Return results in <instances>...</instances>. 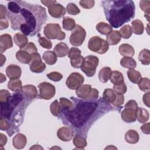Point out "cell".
<instances>
[{"label": "cell", "mask_w": 150, "mask_h": 150, "mask_svg": "<svg viewBox=\"0 0 150 150\" xmlns=\"http://www.w3.org/2000/svg\"><path fill=\"white\" fill-rule=\"evenodd\" d=\"M121 65L127 69H134L137 66L136 61L131 57H124L120 60Z\"/></svg>", "instance_id": "obj_32"}, {"label": "cell", "mask_w": 150, "mask_h": 150, "mask_svg": "<svg viewBox=\"0 0 150 150\" xmlns=\"http://www.w3.org/2000/svg\"><path fill=\"white\" fill-rule=\"evenodd\" d=\"M67 13L70 15H77L80 12V10L79 8L73 3H69L67 4L66 9Z\"/></svg>", "instance_id": "obj_45"}, {"label": "cell", "mask_w": 150, "mask_h": 150, "mask_svg": "<svg viewBox=\"0 0 150 150\" xmlns=\"http://www.w3.org/2000/svg\"><path fill=\"white\" fill-rule=\"evenodd\" d=\"M11 127V124L9 122V121L2 117H1V121H0V129L3 131H8L10 129Z\"/></svg>", "instance_id": "obj_51"}, {"label": "cell", "mask_w": 150, "mask_h": 150, "mask_svg": "<svg viewBox=\"0 0 150 150\" xmlns=\"http://www.w3.org/2000/svg\"><path fill=\"white\" fill-rule=\"evenodd\" d=\"M138 87L139 89L142 91H149L150 87H149V79L146 77L142 78L139 82L138 83Z\"/></svg>", "instance_id": "obj_44"}, {"label": "cell", "mask_w": 150, "mask_h": 150, "mask_svg": "<svg viewBox=\"0 0 150 150\" xmlns=\"http://www.w3.org/2000/svg\"><path fill=\"white\" fill-rule=\"evenodd\" d=\"M93 88L89 84H81L76 91L77 97L83 100H89L90 96L91 94Z\"/></svg>", "instance_id": "obj_15"}, {"label": "cell", "mask_w": 150, "mask_h": 150, "mask_svg": "<svg viewBox=\"0 0 150 150\" xmlns=\"http://www.w3.org/2000/svg\"><path fill=\"white\" fill-rule=\"evenodd\" d=\"M7 142V137L3 133L0 134V146L2 148L4 146Z\"/></svg>", "instance_id": "obj_58"}, {"label": "cell", "mask_w": 150, "mask_h": 150, "mask_svg": "<svg viewBox=\"0 0 150 150\" xmlns=\"http://www.w3.org/2000/svg\"><path fill=\"white\" fill-rule=\"evenodd\" d=\"M120 53L124 57H132L135 53L133 47L127 43H124L119 46L118 49Z\"/></svg>", "instance_id": "obj_22"}, {"label": "cell", "mask_w": 150, "mask_h": 150, "mask_svg": "<svg viewBox=\"0 0 150 150\" xmlns=\"http://www.w3.org/2000/svg\"><path fill=\"white\" fill-rule=\"evenodd\" d=\"M41 3L43 4V5H45V6H47L48 8H49L50 6H51L52 5H53V4H56L57 3L56 1H49V0H47V1H41Z\"/></svg>", "instance_id": "obj_60"}, {"label": "cell", "mask_w": 150, "mask_h": 150, "mask_svg": "<svg viewBox=\"0 0 150 150\" xmlns=\"http://www.w3.org/2000/svg\"><path fill=\"white\" fill-rule=\"evenodd\" d=\"M149 123L148 122L146 124H144L141 127V129L142 131L145 134H150V126H149Z\"/></svg>", "instance_id": "obj_57"}, {"label": "cell", "mask_w": 150, "mask_h": 150, "mask_svg": "<svg viewBox=\"0 0 150 150\" xmlns=\"http://www.w3.org/2000/svg\"><path fill=\"white\" fill-rule=\"evenodd\" d=\"M26 142V136L21 133L16 134L12 139L13 146L16 149H23L25 146Z\"/></svg>", "instance_id": "obj_20"}, {"label": "cell", "mask_w": 150, "mask_h": 150, "mask_svg": "<svg viewBox=\"0 0 150 150\" xmlns=\"http://www.w3.org/2000/svg\"><path fill=\"white\" fill-rule=\"evenodd\" d=\"M13 41L14 43L21 49L25 47L28 45V39L26 36H25L23 33H17L14 36Z\"/></svg>", "instance_id": "obj_24"}, {"label": "cell", "mask_w": 150, "mask_h": 150, "mask_svg": "<svg viewBox=\"0 0 150 150\" xmlns=\"http://www.w3.org/2000/svg\"><path fill=\"white\" fill-rule=\"evenodd\" d=\"M16 57L20 63L23 64L30 63L32 59L31 54L23 50H20L16 52Z\"/></svg>", "instance_id": "obj_25"}, {"label": "cell", "mask_w": 150, "mask_h": 150, "mask_svg": "<svg viewBox=\"0 0 150 150\" xmlns=\"http://www.w3.org/2000/svg\"><path fill=\"white\" fill-rule=\"evenodd\" d=\"M110 80L114 85H117L123 83L124 78L123 74L121 72L114 70L112 71Z\"/></svg>", "instance_id": "obj_34"}, {"label": "cell", "mask_w": 150, "mask_h": 150, "mask_svg": "<svg viewBox=\"0 0 150 150\" xmlns=\"http://www.w3.org/2000/svg\"><path fill=\"white\" fill-rule=\"evenodd\" d=\"M127 76L129 80L135 84H138L142 79L141 73L134 69H129L128 70Z\"/></svg>", "instance_id": "obj_35"}, {"label": "cell", "mask_w": 150, "mask_h": 150, "mask_svg": "<svg viewBox=\"0 0 150 150\" xmlns=\"http://www.w3.org/2000/svg\"><path fill=\"white\" fill-rule=\"evenodd\" d=\"M139 6L142 11L145 12L144 16L149 22L150 15V1L142 0L139 2Z\"/></svg>", "instance_id": "obj_40"}, {"label": "cell", "mask_w": 150, "mask_h": 150, "mask_svg": "<svg viewBox=\"0 0 150 150\" xmlns=\"http://www.w3.org/2000/svg\"><path fill=\"white\" fill-rule=\"evenodd\" d=\"M62 107L60 103L58 102L57 100H54L50 106V110L51 113L54 116H59L62 112Z\"/></svg>", "instance_id": "obj_41"}, {"label": "cell", "mask_w": 150, "mask_h": 150, "mask_svg": "<svg viewBox=\"0 0 150 150\" xmlns=\"http://www.w3.org/2000/svg\"><path fill=\"white\" fill-rule=\"evenodd\" d=\"M88 48L94 52L102 54L108 51L109 45L106 40L98 36H95L90 39L88 42Z\"/></svg>", "instance_id": "obj_7"}, {"label": "cell", "mask_w": 150, "mask_h": 150, "mask_svg": "<svg viewBox=\"0 0 150 150\" xmlns=\"http://www.w3.org/2000/svg\"><path fill=\"white\" fill-rule=\"evenodd\" d=\"M8 87L13 92H21L22 89V81L19 79L11 80L8 84Z\"/></svg>", "instance_id": "obj_30"}, {"label": "cell", "mask_w": 150, "mask_h": 150, "mask_svg": "<svg viewBox=\"0 0 150 150\" xmlns=\"http://www.w3.org/2000/svg\"><path fill=\"white\" fill-rule=\"evenodd\" d=\"M132 31L136 35H142L144 30V26L142 22L139 19L134 20L132 22Z\"/></svg>", "instance_id": "obj_31"}, {"label": "cell", "mask_w": 150, "mask_h": 150, "mask_svg": "<svg viewBox=\"0 0 150 150\" xmlns=\"http://www.w3.org/2000/svg\"><path fill=\"white\" fill-rule=\"evenodd\" d=\"M39 43L40 44V45L41 46H42L43 48L45 49H49L52 47V42L50 40L46 39L45 37H42V36H40L39 38Z\"/></svg>", "instance_id": "obj_47"}, {"label": "cell", "mask_w": 150, "mask_h": 150, "mask_svg": "<svg viewBox=\"0 0 150 150\" xmlns=\"http://www.w3.org/2000/svg\"><path fill=\"white\" fill-rule=\"evenodd\" d=\"M143 102L148 107H149L150 104V93L148 92L143 96Z\"/></svg>", "instance_id": "obj_56"}, {"label": "cell", "mask_w": 150, "mask_h": 150, "mask_svg": "<svg viewBox=\"0 0 150 150\" xmlns=\"http://www.w3.org/2000/svg\"><path fill=\"white\" fill-rule=\"evenodd\" d=\"M96 29L100 33L104 35H107L112 31V27L107 23L101 22L96 25Z\"/></svg>", "instance_id": "obj_29"}, {"label": "cell", "mask_w": 150, "mask_h": 150, "mask_svg": "<svg viewBox=\"0 0 150 150\" xmlns=\"http://www.w3.org/2000/svg\"><path fill=\"white\" fill-rule=\"evenodd\" d=\"M84 77L79 73H71L67 77L66 84L67 87L71 90H76L84 82Z\"/></svg>", "instance_id": "obj_13"}, {"label": "cell", "mask_w": 150, "mask_h": 150, "mask_svg": "<svg viewBox=\"0 0 150 150\" xmlns=\"http://www.w3.org/2000/svg\"><path fill=\"white\" fill-rule=\"evenodd\" d=\"M60 103L62 107V109L69 108L73 105V102L71 101L64 97H62L60 98Z\"/></svg>", "instance_id": "obj_53"}, {"label": "cell", "mask_w": 150, "mask_h": 150, "mask_svg": "<svg viewBox=\"0 0 150 150\" xmlns=\"http://www.w3.org/2000/svg\"><path fill=\"white\" fill-rule=\"evenodd\" d=\"M22 93L25 98L28 100H33L38 96V91L36 87L30 84L24 86L22 87Z\"/></svg>", "instance_id": "obj_17"}, {"label": "cell", "mask_w": 150, "mask_h": 150, "mask_svg": "<svg viewBox=\"0 0 150 150\" xmlns=\"http://www.w3.org/2000/svg\"><path fill=\"white\" fill-rule=\"evenodd\" d=\"M38 88L40 97L45 100H50L55 94V87L48 82L41 83L38 86Z\"/></svg>", "instance_id": "obj_12"}, {"label": "cell", "mask_w": 150, "mask_h": 150, "mask_svg": "<svg viewBox=\"0 0 150 150\" xmlns=\"http://www.w3.org/2000/svg\"><path fill=\"white\" fill-rule=\"evenodd\" d=\"M46 76L51 80L53 81H59L63 78V75L57 71H53L48 73Z\"/></svg>", "instance_id": "obj_48"}, {"label": "cell", "mask_w": 150, "mask_h": 150, "mask_svg": "<svg viewBox=\"0 0 150 150\" xmlns=\"http://www.w3.org/2000/svg\"><path fill=\"white\" fill-rule=\"evenodd\" d=\"M95 1L93 0H82L80 1L79 4L80 5L86 9H90L92 8L94 6Z\"/></svg>", "instance_id": "obj_49"}, {"label": "cell", "mask_w": 150, "mask_h": 150, "mask_svg": "<svg viewBox=\"0 0 150 150\" xmlns=\"http://www.w3.org/2000/svg\"><path fill=\"white\" fill-rule=\"evenodd\" d=\"M72 106L62 109V119L64 124L77 133L86 134L88 128L98 118L112 110V107L104 100L98 101L79 100L71 98Z\"/></svg>", "instance_id": "obj_1"}, {"label": "cell", "mask_w": 150, "mask_h": 150, "mask_svg": "<svg viewBox=\"0 0 150 150\" xmlns=\"http://www.w3.org/2000/svg\"><path fill=\"white\" fill-rule=\"evenodd\" d=\"M127 88L124 82L120 84L114 85L113 86V90L117 94H123L127 91Z\"/></svg>", "instance_id": "obj_46"}, {"label": "cell", "mask_w": 150, "mask_h": 150, "mask_svg": "<svg viewBox=\"0 0 150 150\" xmlns=\"http://www.w3.org/2000/svg\"><path fill=\"white\" fill-rule=\"evenodd\" d=\"M137 119L140 123H145L149 119L148 111L143 108H138L136 114Z\"/></svg>", "instance_id": "obj_33"}, {"label": "cell", "mask_w": 150, "mask_h": 150, "mask_svg": "<svg viewBox=\"0 0 150 150\" xmlns=\"http://www.w3.org/2000/svg\"><path fill=\"white\" fill-rule=\"evenodd\" d=\"M111 69L108 67H105L102 68L98 73V79L101 83H105L108 81L110 79L111 75Z\"/></svg>", "instance_id": "obj_27"}, {"label": "cell", "mask_w": 150, "mask_h": 150, "mask_svg": "<svg viewBox=\"0 0 150 150\" xmlns=\"http://www.w3.org/2000/svg\"><path fill=\"white\" fill-rule=\"evenodd\" d=\"M63 28L66 30H71L76 27V22L73 19L69 16L64 17L62 21Z\"/></svg>", "instance_id": "obj_38"}, {"label": "cell", "mask_w": 150, "mask_h": 150, "mask_svg": "<svg viewBox=\"0 0 150 150\" xmlns=\"http://www.w3.org/2000/svg\"><path fill=\"white\" fill-rule=\"evenodd\" d=\"M13 46L12 37L9 34H4L0 36V52L2 54L6 49Z\"/></svg>", "instance_id": "obj_18"}, {"label": "cell", "mask_w": 150, "mask_h": 150, "mask_svg": "<svg viewBox=\"0 0 150 150\" xmlns=\"http://www.w3.org/2000/svg\"><path fill=\"white\" fill-rule=\"evenodd\" d=\"M138 59L142 64L149 65L150 63V52L148 49H144L139 53Z\"/></svg>", "instance_id": "obj_36"}, {"label": "cell", "mask_w": 150, "mask_h": 150, "mask_svg": "<svg viewBox=\"0 0 150 150\" xmlns=\"http://www.w3.org/2000/svg\"><path fill=\"white\" fill-rule=\"evenodd\" d=\"M86 36V30L81 26L77 25L71 32L69 38L70 43L74 46L81 45Z\"/></svg>", "instance_id": "obj_9"}, {"label": "cell", "mask_w": 150, "mask_h": 150, "mask_svg": "<svg viewBox=\"0 0 150 150\" xmlns=\"http://www.w3.org/2000/svg\"><path fill=\"white\" fill-rule=\"evenodd\" d=\"M8 8L9 12L14 14L19 13L21 9V7L17 1L9 2L8 4Z\"/></svg>", "instance_id": "obj_43"}, {"label": "cell", "mask_w": 150, "mask_h": 150, "mask_svg": "<svg viewBox=\"0 0 150 150\" xmlns=\"http://www.w3.org/2000/svg\"><path fill=\"white\" fill-rule=\"evenodd\" d=\"M24 98L23 94L18 92L11 96L7 101L1 103V117L9 120L14 110L23 101Z\"/></svg>", "instance_id": "obj_4"}, {"label": "cell", "mask_w": 150, "mask_h": 150, "mask_svg": "<svg viewBox=\"0 0 150 150\" xmlns=\"http://www.w3.org/2000/svg\"><path fill=\"white\" fill-rule=\"evenodd\" d=\"M117 149V148L116 147H114V146H112L111 145H110V146H107V147H106L105 148V149Z\"/></svg>", "instance_id": "obj_64"}, {"label": "cell", "mask_w": 150, "mask_h": 150, "mask_svg": "<svg viewBox=\"0 0 150 150\" xmlns=\"http://www.w3.org/2000/svg\"><path fill=\"white\" fill-rule=\"evenodd\" d=\"M21 73V69L15 64H10L6 69V74L11 80L19 79Z\"/></svg>", "instance_id": "obj_16"}, {"label": "cell", "mask_w": 150, "mask_h": 150, "mask_svg": "<svg viewBox=\"0 0 150 150\" xmlns=\"http://www.w3.org/2000/svg\"><path fill=\"white\" fill-rule=\"evenodd\" d=\"M42 59L47 64L53 65L57 62V56L54 52L46 51L42 56Z\"/></svg>", "instance_id": "obj_28"}, {"label": "cell", "mask_w": 150, "mask_h": 150, "mask_svg": "<svg viewBox=\"0 0 150 150\" xmlns=\"http://www.w3.org/2000/svg\"><path fill=\"white\" fill-rule=\"evenodd\" d=\"M57 135L63 141H69L73 138V132L69 127H63L58 129Z\"/></svg>", "instance_id": "obj_19"}, {"label": "cell", "mask_w": 150, "mask_h": 150, "mask_svg": "<svg viewBox=\"0 0 150 150\" xmlns=\"http://www.w3.org/2000/svg\"><path fill=\"white\" fill-rule=\"evenodd\" d=\"M0 79H1V80H0V82L1 83H2V82H4V81H6V77L2 74V73H0Z\"/></svg>", "instance_id": "obj_63"}, {"label": "cell", "mask_w": 150, "mask_h": 150, "mask_svg": "<svg viewBox=\"0 0 150 150\" xmlns=\"http://www.w3.org/2000/svg\"><path fill=\"white\" fill-rule=\"evenodd\" d=\"M30 149H43V148L39 145H35L33 146L30 148Z\"/></svg>", "instance_id": "obj_62"}, {"label": "cell", "mask_w": 150, "mask_h": 150, "mask_svg": "<svg viewBox=\"0 0 150 150\" xmlns=\"http://www.w3.org/2000/svg\"><path fill=\"white\" fill-rule=\"evenodd\" d=\"M73 144L76 147L75 149H83L87 146L86 138L81 135H76L73 138Z\"/></svg>", "instance_id": "obj_37"}, {"label": "cell", "mask_w": 150, "mask_h": 150, "mask_svg": "<svg viewBox=\"0 0 150 150\" xmlns=\"http://www.w3.org/2000/svg\"><path fill=\"white\" fill-rule=\"evenodd\" d=\"M69 49L68 46L63 43L60 42L57 44L53 49V52L57 57H63L66 56L69 53Z\"/></svg>", "instance_id": "obj_21"}, {"label": "cell", "mask_w": 150, "mask_h": 150, "mask_svg": "<svg viewBox=\"0 0 150 150\" xmlns=\"http://www.w3.org/2000/svg\"><path fill=\"white\" fill-rule=\"evenodd\" d=\"M31 60L30 62V69L32 72L40 73L46 69V64L42 61L40 54L38 53L31 54Z\"/></svg>", "instance_id": "obj_10"}, {"label": "cell", "mask_w": 150, "mask_h": 150, "mask_svg": "<svg viewBox=\"0 0 150 150\" xmlns=\"http://www.w3.org/2000/svg\"><path fill=\"white\" fill-rule=\"evenodd\" d=\"M107 21L118 28L134 18L135 6L130 0H110L101 2Z\"/></svg>", "instance_id": "obj_3"}, {"label": "cell", "mask_w": 150, "mask_h": 150, "mask_svg": "<svg viewBox=\"0 0 150 150\" xmlns=\"http://www.w3.org/2000/svg\"><path fill=\"white\" fill-rule=\"evenodd\" d=\"M21 7V11L18 14L8 12L7 15L13 30L19 29L22 24H26L31 31V36L38 33L41 26L47 19L45 8L37 5H33L26 1H16Z\"/></svg>", "instance_id": "obj_2"}, {"label": "cell", "mask_w": 150, "mask_h": 150, "mask_svg": "<svg viewBox=\"0 0 150 150\" xmlns=\"http://www.w3.org/2000/svg\"><path fill=\"white\" fill-rule=\"evenodd\" d=\"M124 102V95L123 94H117L115 100L111 104L115 107H119V106L122 105Z\"/></svg>", "instance_id": "obj_54"}, {"label": "cell", "mask_w": 150, "mask_h": 150, "mask_svg": "<svg viewBox=\"0 0 150 150\" xmlns=\"http://www.w3.org/2000/svg\"><path fill=\"white\" fill-rule=\"evenodd\" d=\"M6 57L5 56H4L2 54H1V66H2L4 63H5Z\"/></svg>", "instance_id": "obj_61"}, {"label": "cell", "mask_w": 150, "mask_h": 150, "mask_svg": "<svg viewBox=\"0 0 150 150\" xmlns=\"http://www.w3.org/2000/svg\"><path fill=\"white\" fill-rule=\"evenodd\" d=\"M138 108L137 103L135 100H131L128 101L125 105V108L121 113L122 120L125 122L128 123L135 121Z\"/></svg>", "instance_id": "obj_5"}, {"label": "cell", "mask_w": 150, "mask_h": 150, "mask_svg": "<svg viewBox=\"0 0 150 150\" xmlns=\"http://www.w3.org/2000/svg\"><path fill=\"white\" fill-rule=\"evenodd\" d=\"M11 96V93L8 90H1L0 91V103L7 101Z\"/></svg>", "instance_id": "obj_52"}, {"label": "cell", "mask_w": 150, "mask_h": 150, "mask_svg": "<svg viewBox=\"0 0 150 150\" xmlns=\"http://www.w3.org/2000/svg\"><path fill=\"white\" fill-rule=\"evenodd\" d=\"M7 15V11L6 7L2 4L0 5V20L6 19V16Z\"/></svg>", "instance_id": "obj_55"}, {"label": "cell", "mask_w": 150, "mask_h": 150, "mask_svg": "<svg viewBox=\"0 0 150 150\" xmlns=\"http://www.w3.org/2000/svg\"><path fill=\"white\" fill-rule=\"evenodd\" d=\"M121 37L124 39H129L132 33L131 27L129 25H126L122 26L119 31Z\"/></svg>", "instance_id": "obj_42"}, {"label": "cell", "mask_w": 150, "mask_h": 150, "mask_svg": "<svg viewBox=\"0 0 150 150\" xmlns=\"http://www.w3.org/2000/svg\"><path fill=\"white\" fill-rule=\"evenodd\" d=\"M21 50H25V51L28 52L29 53H30V54L32 53H36L38 52V49H37L35 45L32 42H29L25 47H23V49H21Z\"/></svg>", "instance_id": "obj_50"}, {"label": "cell", "mask_w": 150, "mask_h": 150, "mask_svg": "<svg viewBox=\"0 0 150 150\" xmlns=\"http://www.w3.org/2000/svg\"><path fill=\"white\" fill-rule=\"evenodd\" d=\"M68 57L70 59L71 66L76 69L80 68L83 61V56L81 55V50L77 47H71L68 53Z\"/></svg>", "instance_id": "obj_11"}, {"label": "cell", "mask_w": 150, "mask_h": 150, "mask_svg": "<svg viewBox=\"0 0 150 150\" xmlns=\"http://www.w3.org/2000/svg\"><path fill=\"white\" fill-rule=\"evenodd\" d=\"M107 42L110 45H115L118 44L121 39V36L118 30H112L106 37Z\"/></svg>", "instance_id": "obj_23"}, {"label": "cell", "mask_w": 150, "mask_h": 150, "mask_svg": "<svg viewBox=\"0 0 150 150\" xmlns=\"http://www.w3.org/2000/svg\"><path fill=\"white\" fill-rule=\"evenodd\" d=\"M116 98V94L113 90L111 88H106L103 92V99L108 103H112Z\"/></svg>", "instance_id": "obj_39"}, {"label": "cell", "mask_w": 150, "mask_h": 150, "mask_svg": "<svg viewBox=\"0 0 150 150\" xmlns=\"http://www.w3.org/2000/svg\"><path fill=\"white\" fill-rule=\"evenodd\" d=\"M48 12L52 17L55 18H60L63 17L66 14V10L63 5L56 3L49 8Z\"/></svg>", "instance_id": "obj_14"}, {"label": "cell", "mask_w": 150, "mask_h": 150, "mask_svg": "<svg viewBox=\"0 0 150 150\" xmlns=\"http://www.w3.org/2000/svg\"><path fill=\"white\" fill-rule=\"evenodd\" d=\"M43 33L48 39L62 40L65 38L66 34L61 30L60 26L57 23H48L43 30Z\"/></svg>", "instance_id": "obj_8"}, {"label": "cell", "mask_w": 150, "mask_h": 150, "mask_svg": "<svg viewBox=\"0 0 150 150\" xmlns=\"http://www.w3.org/2000/svg\"><path fill=\"white\" fill-rule=\"evenodd\" d=\"M98 63L99 59L97 56L93 55L87 56L84 58L80 69L88 77H92L96 73Z\"/></svg>", "instance_id": "obj_6"}, {"label": "cell", "mask_w": 150, "mask_h": 150, "mask_svg": "<svg viewBox=\"0 0 150 150\" xmlns=\"http://www.w3.org/2000/svg\"><path fill=\"white\" fill-rule=\"evenodd\" d=\"M9 26L8 21L6 19L0 20V29L3 30L4 29H6Z\"/></svg>", "instance_id": "obj_59"}, {"label": "cell", "mask_w": 150, "mask_h": 150, "mask_svg": "<svg viewBox=\"0 0 150 150\" xmlns=\"http://www.w3.org/2000/svg\"><path fill=\"white\" fill-rule=\"evenodd\" d=\"M139 136L138 133L134 129L128 130L125 135V139L127 142L131 144H136L138 142Z\"/></svg>", "instance_id": "obj_26"}]
</instances>
